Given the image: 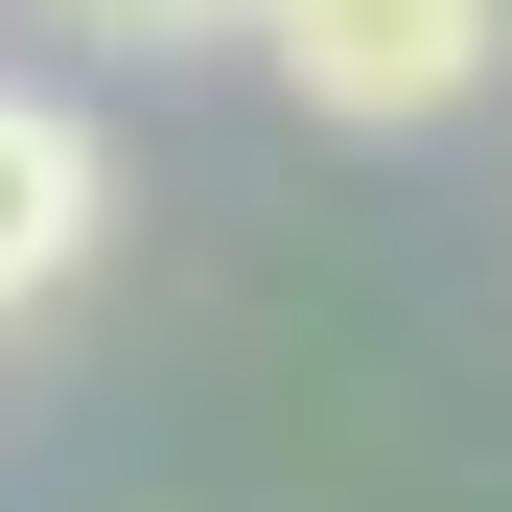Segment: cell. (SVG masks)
Segmentation results:
<instances>
[{
  "label": "cell",
  "mask_w": 512,
  "mask_h": 512,
  "mask_svg": "<svg viewBox=\"0 0 512 512\" xmlns=\"http://www.w3.org/2000/svg\"><path fill=\"white\" fill-rule=\"evenodd\" d=\"M256 47H280V94H303V117L419 140V117H466V94H489L512 0H256Z\"/></svg>",
  "instance_id": "1"
},
{
  "label": "cell",
  "mask_w": 512,
  "mask_h": 512,
  "mask_svg": "<svg viewBox=\"0 0 512 512\" xmlns=\"http://www.w3.org/2000/svg\"><path fill=\"white\" fill-rule=\"evenodd\" d=\"M94 256V117L70 94H0V303H47Z\"/></svg>",
  "instance_id": "2"
},
{
  "label": "cell",
  "mask_w": 512,
  "mask_h": 512,
  "mask_svg": "<svg viewBox=\"0 0 512 512\" xmlns=\"http://www.w3.org/2000/svg\"><path fill=\"white\" fill-rule=\"evenodd\" d=\"M94 24H140V47H210V24H256V0H94Z\"/></svg>",
  "instance_id": "3"
}]
</instances>
